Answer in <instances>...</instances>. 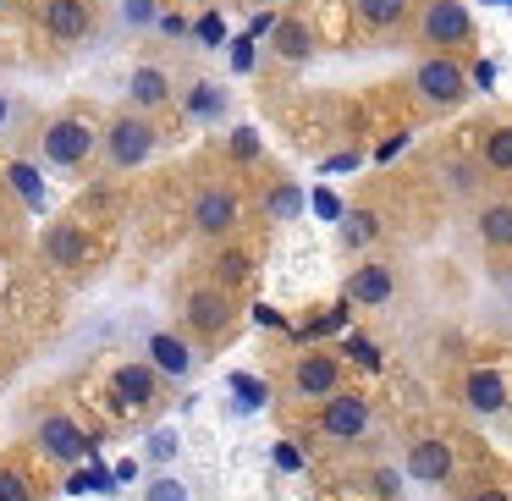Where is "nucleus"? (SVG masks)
<instances>
[{"label": "nucleus", "instance_id": "nucleus-1", "mask_svg": "<svg viewBox=\"0 0 512 501\" xmlns=\"http://www.w3.org/2000/svg\"><path fill=\"white\" fill-rule=\"evenodd\" d=\"M155 122H149L144 111H122L111 127H105V138H100V149H105V160H111L116 171H133V166H144L149 155H155Z\"/></svg>", "mask_w": 512, "mask_h": 501}, {"label": "nucleus", "instance_id": "nucleus-2", "mask_svg": "<svg viewBox=\"0 0 512 501\" xmlns=\"http://www.w3.org/2000/svg\"><path fill=\"white\" fill-rule=\"evenodd\" d=\"M468 83L474 78H468L452 56H430V61H419V72H413V94H419L430 111H452V105H463Z\"/></svg>", "mask_w": 512, "mask_h": 501}, {"label": "nucleus", "instance_id": "nucleus-3", "mask_svg": "<svg viewBox=\"0 0 512 501\" xmlns=\"http://www.w3.org/2000/svg\"><path fill=\"white\" fill-rule=\"evenodd\" d=\"M419 39L424 45H468L474 39V17H468L463 0H424V12H419Z\"/></svg>", "mask_w": 512, "mask_h": 501}, {"label": "nucleus", "instance_id": "nucleus-4", "mask_svg": "<svg viewBox=\"0 0 512 501\" xmlns=\"http://www.w3.org/2000/svg\"><path fill=\"white\" fill-rule=\"evenodd\" d=\"M105 133H94L83 116H56V122L45 127V160L50 166H83V160L100 149Z\"/></svg>", "mask_w": 512, "mask_h": 501}, {"label": "nucleus", "instance_id": "nucleus-5", "mask_svg": "<svg viewBox=\"0 0 512 501\" xmlns=\"http://www.w3.org/2000/svg\"><path fill=\"white\" fill-rule=\"evenodd\" d=\"M232 298H226V287H193L188 303H182V320H188V331L199 336H221L232 331Z\"/></svg>", "mask_w": 512, "mask_h": 501}, {"label": "nucleus", "instance_id": "nucleus-6", "mask_svg": "<svg viewBox=\"0 0 512 501\" xmlns=\"http://www.w3.org/2000/svg\"><path fill=\"white\" fill-rule=\"evenodd\" d=\"M34 435H39V446H45V452L56 457V463H83V457L94 452V441L83 435V424H78V419H67V413H45Z\"/></svg>", "mask_w": 512, "mask_h": 501}, {"label": "nucleus", "instance_id": "nucleus-7", "mask_svg": "<svg viewBox=\"0 0 512 501\" xmlns=\"http://www.w3.org/2000/svg\"><path fill=\"white\" fill-rule=\"evenodd\" d=\"M320 430L331 435V441H358V435L369 430V397H358V391H336V397H325Z\"/></svg>", "mask_w": 512, "mask_h": 501}, {"label": "nucleus", "instance_id": "nucleus-8", "mask_svg": "<svg viewBox=\"0 0 512 501\" xmlns=\"http://www.w3.org/2000/svg\"><path fill=\"white\" fill-rule=\"evenodd\" d=\"M188 221H193V232H199V237H226L237 226V193L232 188H199Z\"/></svg>", "mask_w": 512, "mask_h": 501}, {"label": "nucleus", "instance_id": "nucleus-9", "mask_svg": "<svg viewBox=\"0 0 512 501\" xmlns=\"http://www.w3.org/2000/svg\"><path fill=\"white\" fill-rule=\"evenodd\" d=\"M39 254H45V265H56V270H78V265H89V232H83L78 221H56L45 237H39Z\"/></svg>", "mask_w": 512, "mask_h": 501}, {"label": "nucleus", "instance_id": "nucleus-10", "mask_svg": "<svg viewBox=\"0 0 512 501\" xmlns=\"http://www.w3.org/2000/svg\"><path fill=\"white\" fill-rule=\"evenodd\" d=\"M292 391L298 397H336L342 391V364L331 353H303L292 369Z\"/></svg>", "mask_w": 512, "mask_h": 501}, {"label": "nucleus", "instance_id": "nucleus-11", "mask_svg": "<svg viewBox=\"0 0 512 501\" xmlns=\"http://www.w3.org/2000/svg\"><path fill=\"white\" fill-rule=\"evenodd\" d=\"M408 479H419V485H446V479H452V441H441V435L413 441L408 446Z\"/></svg>", "mask_w": 512, "mask_h": 501}, {"label": "nucleus", "instance_id": "nucleus-12", "mask_svg": "<svg viewBox=\"0 0 512 501\" xmlns=\"http://www.w3.org/2000/svg\"><path fill=\"white\" fill-rule=\"evenodd\" d=\"M94 28V6L89 0H45V34L61 45H78Z\"/></svg>", "mask_w": 512, "mask_h": 501}, {"label": "nucleus", "instance_id": "nucleus-13", "mask_svg": "<svg viewBox=\"0 0 512 501\" xmlns=\"http://www.w3.org/2000/svg\"><path fill=\"white\" fill-rule=\"evenodd\" d=\"M111 391H116V408H122V413L149 408V402H155V391H160L155 364H122V369H116V380H111Z\"/></svg>", "mask_w": 512, "mask_h": 501}, {"label": "nucleus", "instance_id": "nucleus-14", "mask_svg": "<svg viewBox=\"0 0 512 501\" xmlns=\"http://www.w3.org/2000/svg\"><path fill=\"white\" fill-rule=\"evenodd\" d=\"M391 292H397V276H391V265H358L353 276H347V303L380 309V303H391Z\"/></svg>", "mask_w": 512, "mask_h": 501}, {"label": "nucleus", "instance_id": "nucleus-15", "mask_svg": "<svg viewBox=\"0 0 512 501\" xmlns=\"http://www.w3.org/2000/svg\"><path fill=\"white\" fill-rule=\"evenodd\" d=\"M127 100H133V111H155V105L171 100V78L160 67H133V78H127Z\"/></svg>", "mask_w": 512, "mask_h": 501}, {"label": "nucleus", "instance_id": "nucleus-16", "mask_svg": "<svg viewBox=\"0 0 512 501\" xmlns=\"http://www.w3.org/2000/svg\"><path fill=\"white\" fill-rule=\"evenodd\" d=\"M463 397H468V408H474V413H501V408H507V380H501L496 369H474L468 386H463Z\"/></svg>", "mask_w": 512, "mask_h": 501}, {"label": "nucleus", "instance_id": "nucleus-17", "mask_svg": "<svg viewBox=\"0 0 512 501\" xmlns=\"http://www.w3.org/2000/svg\"><path fill=\"white\" fill-rule=\"evenodd\" d=\"M149 364H155L160 369V375H188V369H193V347L188 342H182V336H166V331H160V336H149Z\"/></svg>", "mask_w": 512, "mask_h": 501}, {"label": "nucleus", "instance_id": "nucleus-18", "mask_svg": "<svg viewBox=\"0 0 512 501\" xmlns=\"http://www.w3.org/2000/svg\"><path fill=\"white\" fill-rule=\"evenodd\" d=\"M270 45H276V56H281V61H309L314 34H309V23H298V17H281L276 34H270Z\"/></svg>", "mask_w": 512, "mask_h": 501}, {"label": "nucleus", "instance_id": "nucleus-19", "mask_svg": "<svg viewBox=\"0 0 512 501\" xmlns=\"http://www.w3.org/2000/svg\"><path fill=\"white\" fill-rule=\"evenodd\" d=\"M474 226L490 248H512V204H485Z\"/></svg>", "mask_w": 512, "mask_h": 501}, {"label": "nucleus", "instance_id": "nucleus-20", "mask_svg": "<svg viewBox=\"0 0 512 501\" xmlns=\"http://www.w3.org/2000/svg\"><path fill=\"white\" fill-rule=\"evenodd\" d=\"M353 12L364 28H397L408 17V0H353Z\"/></svg>", "mask_w": 512, "mask_h": 501}, {"label": "nucleus", "instance_id": "nucleus-21", "mask_svg": "<svg viewBox=\"0 0 512 501\" xmlns=\"http://www.w3.org/2000/svg\"><path fill=\"white\" fill-rule=\"evenodd\" d=\"M375 232H380V215H375V210H353V215L342 221V243H347V248L375 243Z\"/></svg>", "mask_w": 512, "mask_h": 501}, {"label": "nucleus", "instance_id": "nucleus-22", "mask_svg": "<svg viewBox=\"0 0 512 501\" xmlns=\"http://www.w3.org/2000/svg\"><path fill=\"white\" fill-rule=\"evenodd\" d=\"M485 166L490 171H512V127H490L485 133Z\"/></svg>", "mask_w": 512, "mask_h": 501}, {"label": "nucleus", "instance_id": "nucleus-23", "mask_svg": "<svg viewBox=\"0 0 512 501\" xmlns=\"http://www.w3.org/2000/svg\"><path fill=\"white\" fill-rule=\"evenodd\" d=\"M298 210H303V193L292 188V182H281V188L265 199V215H270V221H292Z\"/></svg>", "mask_w": 512, "mask_h": 501}, {"label": "nucleus", "instance_id": "nucleus-24", "mask_svg": "<svg viewBox=\"0 0 512 501\" xmlns=\"http://www.w3.org/2000/svg\"><path fill=\"white\" fill-rule=\"evenodd\" d=\"M188 111H193V116H221V111H226V94L215 89V83H193Z\"/></svg>", "mask_w": 512, "mask_h": 501}, {"label": "nucleus", "instance_id": "nucleus-25", "mask_svg": "<svg viewBox=\"0 0 512 501\" xmlns=\"http://www.w3.org/2000/svg\"><path fill=\"white\" fill-rule=\"evenodd\" d=\"M116 12H122L127 28H149L160 23V0H116Z\"/></svg>", "mask_w": 512, "mask_h": 501}, {"label": "nucleus", "instance_id": "nucleus-26", "mask_svg": "<svg viewBox=\"0 0 512 501\" xmlns=\"http://www.w3.org/2000/svg\"><path fill=\"white\" fill-rule=\"evenodd\" d=\"M34 490H28V479L17 474V468H0V501H28Z\"/></svg>", "mask_w": 512, "mask_h": 501}, {"label": "nucleus", "instance_id": "nucleus-27", "mask_svg": "<svg viewBox=\"0 0 512 501\" xmlns=\"http://www.w3.org/2000/svg\"><path fill=\"white\" fill-rule=\"evenodd\" d=\"M347 353H353L364 369H380V347L369 342V336H347Z\"/></svg>", "mask_w": 512, "mask_h": 501}, {"label": "nucleus", "instance_id": "nucleus-28", "mask_svg": "<svg viewBox=\"0 0 512 501\" xmlns=\"http://www.w3.org/2000/svg\"><path fill=\"white\" fill-rule=\"evenodd\" d=\"M221 39H226V23H221V17H215V12H210V17H199V45H210V50H215Z\"/></svg>", "mask_w": 512, "mask_h": 501}, {"label": "nucleus", "instance_id": "nucleus-29", "mask_svg": "<svg viewBox=\"0 0 512 501\" xmlns=\"http://www.w3.org/2000/svg\"><path fill=\"white\" fill-rule=\"evenodd\" d=\"M149 501H188V490H182L177 479H155V485H149Z\"/></svg>", "mask_w": 512, "mask_h": 501}, {"label": "nucleus", "instance_id": "nucleus-30", "mask_svg": "<svg viewBox=\"0 0 512 501\" xmlns=\"http://www.w3.org/2000/svg\"><path fill=\"white\" fill-rule=\"evenodd\" d=\"M6 177H12V182H17V188H23V193H28V199H34V204H39V182H34V166H12V171H6Z\"/></svg>", "mask_w": 512, "mask_h": 501}, {"label": "nucleus", "instance_id": "nucleus-31", "mask_svg": "<svg viewBox=\"0 0 512 501\" xmlns=\"http://www.w3.org/2000/svg\"><path fill=\"white\" fill-rule=\"evenodd\" d=\"M221 276H226V281H243V276H248V254H226V259H221Z\"/></svg>", "mask_w": 512, "mask_h": 501}, {"label": "nucleus", "instance_id": "nucleus-32", "mask_svg": "<svg viewBox=\"0 0 512 501\" xmlns=\"http://www.w3.org/2000/svg\"><path fill=\"white\" fill-rule=\"evenodd\" d=\"M232 149H237V155H259V138H254V127H237V138H232Z\"/></svg>", "mask_w": 512, "mask_h": 501}, {"label": "nucleus", "instance_id": "nucleus-33", "mask_svg": "<svg viewBox=\"0 0 512 501\" xmlns=\"http://www.w3.org/2000/svg\"><path fill=\"white\" fill-rule=\"evenodd\" d=\"M237 391H243V402H248V408H259V402H265V397H270V391H265V386H259V380H248V375H243V380H237Z\"/></svg>", "mask_w": 512, "mask_h": 501}, {"label": "nucleus", "instance_id": "nucleus-34", "mask_svg": "<svg viewBox=\"0 0 512 501\" xmlns=\"http://www.w3.org/2000/svg\"><path fill=\"white\" fill-rule=\"evenodd\" d=\"M314 210H320V215H331V221H336V215H342V204H336L331 193H314Z\"/></svg>", "mask_w": 512, "mask_h": 501}, {"label": "nucleus", "instance_id": "nucleus-35", "mask_svg": "<svg viewBox=\"0 0 512 501\" xmlns=\"http://www.w3.org/2000/svg\"><path fill=\"white\" fill-rule=\"evenodd\" d=\"M375 490H380V496H397V474H391V468H380V474H375Z\"/></svg>", "mask_w": 512, "mask_h": 501}, {"label": "nucleus", "instance_id": "nucleus-36", "mask_svg": "<svg viewBox=\"0 0 512 501\" xmlns=\"http://www.w3.org/2000/svg\"><path fill=\"white\" fill-rule=\"evenodd\" d=\"M468 78H474V83H479V89H490V78H496V67H490V61H479V67H474V72H468Z\"/></svg>", "mask_w": 512, "mask_h": 501}, {"label": "nucleus", "instance_id": "nucleus-37", "mask_svg": "<svg viewBox=\"0 0 512 501\" xmlns=\"http://www.w3.org/2000/svg\"><path fill=\"white\" fill-rule=\"evenodd\" d=\"M160 28H166V34H182L188 23H182V12H160Z\"/></svg>", "mask_w": 512, "mask_h": 501}, {"label": "nucleus", "instance_id": "nucleus-38", "mask_svg": "<svg viewBox=\"0 0 512 501\" xmlns=\"http://www.w3.org/2000/svg\"><path fill=\"white\" fill-rule=\"evenodd\" d=\"M468 501H512L507 490H479V496H468Z\"/></svg>", "mask_w": 512, "mask_h": 501}, {"label": "nucleus", "instance_id": "nucleus-39", "mask_svg": "<svg viewBox=\"0 0 512 501\" xmlns=\"http://www.w3.org/2000/svg\"><path fill=\"white\" fill-rule=\"evenodd\" d=\"M0 122H6V100H0Z\"/></svg>", "mask_w": 512, "mask_h": 501}]
</instances>
